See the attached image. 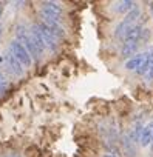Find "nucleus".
Instances as JSON below:
<instances>
[{
    "label": "nucleus",
    "mask_w": 153,
    "mask_h": 157,
    "mask_svg": "<svg viewBox=\"0 0 153 157\" xmlns=\"http://www.w3.org/2000/svg\"><path fill=\"white\" fill-rule=\"evenodd\" d=\"M10 51H11V54L22 63V66H31V63H33V59H31V56H30V52L26 51V48L20 43V42H17V40H13L11 43H10Z\"/></svg>",
    "instance_id": "obj_1"
},
{
    "label": "nucleus",
    "mask_w": 153,
    "mask_h": 157,
    "mask_svg": "<svg viewBox=\"0 0 153 157\" xmlns=\"http://www.w3.org/2000/svg\"><path fill=\"white\" fill-rule=\"evenodd\" d=\"M16 36H17V42H20V43L26 48V51L30 52L31 57H39V56H40L39 51H37V48L34 46V43H33L30 34L26 33V29H23V26H17Z\"/></svg>",
    "instance_id": "obj_2"
},
{
    "label": "nucleus",
    "mask_w": 153,
    "mask_h": 157,
    "mask_svg": "<svg viewBox=\"0 0 153 157\" xmlns=\"http://www.w3.org/2000/svg\"><path fill=\"white\" fill-rule=\"evenodd\" d=\"M37 28H39V34H40V37H42V42H43L45 48H48V49L54 51V49L57 48V39L51 34V31H50L43 23L37 25Z\"/></svg>",
    "instance_id": "obj_3"
},
{
    "label": "nucleus",
    "mask_w": 153,
    "mask_h": 157,
    "mask_svg": "<svg viewBox=\"0 0 153 157\" xmlns=\"http://www.w3.org/2000/svg\"><path fill=\"white\" fill-rule=\"evenodd\" d=\"M151 134H153V120L150 123H147L145 126H142V129H141V134H139L141 146H148L151 143Z\"/></svg>",
    "instance_id": "obj_4"
},
{
    "label": "nucleus",
    "mask_w": 153,
    "mask_h": 157,
    "mask_svg": "<svg viewBox=\"0 0 153 157\" xmlns=\"http://www.w3.org/2000/svg\"><path fill=\"white\" fill-rule=\"evenodd\" d=\"M30 37H31L34 46L37 48L39 54H42V52L45 51V45H43L42 37H40V34H39V28H37V25H33V28H31V31H30Z\"/></svg>",
    "instance_id": "obj_5"
},
{
    "label": "nucleus",
    "mask_w": 153,
    "mask_h": 157,
    "mask_svg": "<svg viewBox=\"0 0 153 157\" xmlns=\"http://www.w3.org/2000/svg\"><path fill=\"white\" fill-rule=\"evenodd\" d=\"M6 62H8V66H10V69H11V72H13L14 75H22V74H23V66H22V63H20L11 52L6 56Z\"/></svg>",
    "instance_id": "obj_6"
},
{
    "label": "nucleus",
    "mask_w": 153,
    "mask_h": 157,
    "mask_svg": "<svg viewBox=\"0 0 153 157\" xmlns=\"http://www.w3.org/2000/svg\"><path fill=\"white\" fill-rule=\"evenodd\" d=\"M136 8V5H135V2H131V0H124V2H118V3H115V6H113V10L116 11V13H119V14H124V13H130L131 10H135Z\"/></svg>",
    "instance_id": "obj_7"
},
{
    "label": "nucleus",
    "mask_w": 153,
    "mask_h": 157,
    "mask_svg": "<svg viewBox=\"0 0 153 157\" xmlns=\"http://www.w3.org/2000/svg\"><path fill=\"white\" fill-rule=\"evenodd\" d=\"M145 54H147V52H142V54H138V56L131 57L130 60H127L125 68H127L128 71H136V69L142 65V62H144V59H145Z\"/></svg>",
    "instance_id": "obj_8"
},
{
    "label": "nucleus",
    "mask_w": 153,
    "mask_h": 157,
    "mask_svg": "<svg viewBox=\"0 0 153 157\" xmlns=\"http://www.w3.org/2000/svg\"><path fill=\"white\" fill-rule=\"evenodd\" d=\"M138 45H139V42H124L122 49H121V54H122L124 57L133 56V54L136 52V49H138Z\"/></svg>",
    "instance_id": "obj_9"
},
{
    "label": "nucleus",
    "mask_w": 153,
    "mask_h": 157,
    "mask_svg": "<svg viewBox=\"0 0 153 157\" xmlns=\"http://www.w3.org/2000/svg\"><path fill=\"white\" fill-rule=\"evenodd\" d=\"M42 8H45V10H48V11L57 14V16L62 14V6H59L56 2H43L42 3Z\"/></svg>",
    "instance_id": "obj_10"
},
{
    "label": "nucleus",
    "mask_w": 153,
    "mask_h": 157,
    "mask_svg": "<svg viewBox=\"0 0 153 157\" xmlns=\"http://www.w3.org/2000/svg\"><path fill=\"white\" fill-rule=\"evenodd\" d=\"M141 16V11H139V8H135V10H131L127 16H125V19H124V22H127V23H130V25H135V22L138 20V17Z\"/></svg>",
    "instance_id": "obj_11"
},
{
    "label": "nucleus",
    "mask_w": 153,
    "mask_h": 157,
    "mask_svg": "<svg viewBox=\"0 0 153 157\" xmlns=\"http://www.w3.org/2000/svg\"><path fill=\"white\" fill-rule=\"evenodd\" d=\"M5 88H6V78H5V75L2 72H0V93H2Z\"/></svg>",
    "instance_id": "obj_12"
},
{
    "label": "nucleus",
    "mask_w": 153,
    "mask_h": 157,
    "mask_svg": "<svg viewBox=\"0 0 153 157\" xmlns=\"http://www.w3.org/2000/svg\"><path fill=\"white\" fill-rule=\"evenodd\" d=\"M145 77H147V80H153V66L145 72Z\"/></svg>",
    "instance_id": "obj_13"
},
{
    "label": "nucleus",
    "mask_w": 153,
    "mask_h": 157,
    "mask_svg": "<svg viewBox=\"0 0 153 157\" xmlns=\"http://www.w3.org/2000/svg\"><path fill=\"white\" fill-rule=\"evenodd\" d=\"M104 157H118L116 154H111V152H107V154H104Z\"/></svg>",
    "instance_id": "obj_14"
},
{
    "label": "nucleus",
    "mask_w": 153,
    "mask_h": 157,
    "mask_svg": "<svg viewBox=\"0 0 153 157\" xmlns=\"http://www.w3.org/2000/svg\"><path fill=\"white\" fill-rule=\"evenodd\" d=\"M0 36H2V26H0Z\"/></svg>",
    "instance_id": "obj_15"
},
{
    "label": "nucleus",
    "mask_w": 153,
    "mask_h": 157,
    "mask_svg": "<svg viewBox=\"0 0 153 157\" xmlns=\"http://www.w3.org/2000/svg\"><path fill=\"white\" fill-rule=\"evenodd\" d=\"M151 143H153V134H151Z\"/></svg>",
    "instance_id": "obj_16"
},
{
    "label": "nucleus",
    "mask_w": 153,
    "mask_h": 157,
    "mask_svg": "<svg viewBox=\"0 0 153 157\" xmlns=\"http://www.w3.org/2000/svg\"><path fill=\"white\" fill-rule=\"evenodd\" d=\"M151 16H153V6H151Z\"/></svg>",
    "instance_id": "obj_17"
},
{
    "label": "nucleus",
    "mask_w": 153,
    "mask_h": 157,
    "mask_svg": "<svg viewBox=\"0 0 153 157\" xmlns=\"http://www.w3.org/2000/svg\"><path fill=\"white\" fill-rule=\"evenodd\" d=\"M0 14H2V6H0Z\"/></svg>",
    "instance_id": "obj_18"
}]
</instances>
